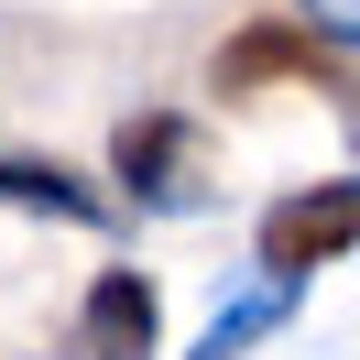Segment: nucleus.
I'll list each match as a JSON object with an SVG mask.
<instances>
[{
    "mask_svg": "<svg viewBox=\"0 0 360 360\" xmlns=\"http://www.w3.org/2000/svg\"><path fill=\"white\" fill-rule=\"evenodd\" d=\"M273 77H295V88H349V44L338 33H316V22H284V11H262L251 33H229L219 55H207V88L219 98H251V88H273Z\"/></svg>",
    "mask_w": 360,
    "mask_h": 360,
    "instance_id": "nucleus-1",
    "label": "nucleus"
},
{
    "mask_svg": "<svg viewBox=\"0 0 360 360\" xmlns=\"http://www.w3.org/2000/svg\"><path fill=\"white\" fill-rule=\"evenodd\" d=\"M349 240H360V186H349V175H328V186H306V197H284V207L262 219V284H273V295H295L306 273L349 262Z\"/></svg>",
    "mask_w": 360,
    "mask_h": 360,
    "instance_id": "nucleus-2",
    "label": "nucleus"
},
{
    "mask_svg": "<svg viewBox=\"0 0 360 360\" xmlns=\"http://www.w3.org/2000/svg\"><path fill=\"white\" fill-rule=\"evenodd\" d=\"M110 175L131 186V197H153V207H186V197H197V120H186V110H142V120H120Z\"/></svg>",
    "mask_w": 360,
    "mask_h": 360,
    "instance_id": "nucleus-3",
    "label": "nucleus"
},
{
    "mask_svg": "<svg viewBox=\"0 0 360 360\" xmlns=\"http://www.w3.org/2000/svg\"><path fill=\"white\" fill-rule=\"evenodd\" d=\"M77 338H88V360H153V338H164V306H153V284L142 273H88V306H77Z\"/></svg>",
    "mask_w": 360,
    "mask_h": 360,
    "instance_id": "nucleus-4",
    "label": "nucleus"
},
{
    "mask_svg": "<svg viewBox=\"0 0 360 360\" xmlns=\"http://www.w3.org/2000/svg\"><path fill=\"white\" fill-rule=\"evenodd\" d=\"M0 197L11 207H55V219H110L98 186H77L66 164H22V153H0Z\"/></svg>",
    "mask_w": 360,
    "mask_h": 360,
    "instance_id": "nucleus-5",
    "label": "nucleus"
},
{
    "mask_svg": "<svg viewBox=\"0 0 360 360\" xmlns=\"http://www.w3.org/2000/svg\"><path fill=\"white\" fill-rule=\"evenodd\" d=\"M284 306H295V295H273V284H262V295H251V306H229L219 328L197 338V360H240V349H251V338H262V328H273V316H284Z\"/></svg>",
    "mask_w": 360,
    "mask_h": 360,
    "instance_id": "nucleus-6",
    "label": "nucleus"
}]
</instances>
